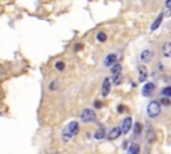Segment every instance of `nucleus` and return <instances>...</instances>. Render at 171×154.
Segmentation results:
<instances>
[{
	"label": "nucleus",
	"mask_w": 171,
	"mask_h": 154,
	"mask_svg": "<svg viewBox=\"0 0 171 154\" xmlns=\"http://www.w3.org/2000/svg\"><path fill=\"white\" fill-rule=\"evenodd\" d=\"M79 133V123L78 122H70V123L67 125V127L64 129L63 132V135H62V139H63V142H68L71 138H74L75 135H78Z\"/></svg>",
	"instance_id": "f257e3e1"
},
{
	"label": "nucleus",
	"mask_w": 171,
	"mask_h": 154,
	"mask_svg": "<svg viewBox=\"0 0 171 154\" xmlns=\"http://www.w3.org/2000/svg\"><path fill=\"white\" fill-rule=\"evenodd\" d=\"M162 111V105L159 103L158 101H151L149 105H147V115L150 118H156L158 115H161Z\"/></svg>",
	"instance_id": "f03ea898"
},
{
	"label": "nucleus",
	"mask_w": 171,
	"mask_h": 154,
	"mask_svg": "<svg viewBox=\"0 0 171 154\" xmlns=\"http://www.w3.org/2000/svg\"><path fill=\"white\" fill-rule=\"evenodd\" d=\"M80 119L83 122H86V123L94 122V121H96V114H95V111L91 109H84L80 114Z\"/></svg>",
	"instance_id": "7ed1b4c3"
},
{
	"label": "nucleus",
	"mask_w": 171,
	"mask_h": 154,
	"mask_svg": "<svg viewBox=\"0 0 171 154\" xmlns=\"http://www.w3.org/2000/svg\"><path fill=\"white\" fill-rule=\"evenodd\" d=\"M120 129H122V134H128V132L132 129V119H131V117H127V118L123 119Z\"/></svg>",
	"instance_id": "20e7f679"
},
{
	"label": "nucleus",
	"mask_w": 171,
	"mask_h": 154,
	"mask_svg": "<svg viewBox=\"0 0 171 154\" xmlns=\"http://www.w3.org/2000/svg\"><path fill=\"white\" fill-rule=\"evenodd\" d=\"M111 90V79L110 78H104L103 79V84H102V95L107 96L110 94Z\"/></svg>",
	"instance_id": "39448f33"
},
{
	"label": "nucleus",
	"mask_w": 171,
	"mask_h": 154,
	"mask_svg": "<svg viewBox=\"0 0 171 154\" xmlns=\"http://www.w3.org/2000/svg\"><path fill=\"white\" fill-rule=\"evenodd\" d=\"M120 135H122V129L118 126V127H114V129L110 130V133H108L107 138L110 139V141H114V139H116L118 137H120Z\"/></svg>",
	"instance_id": "423d86ee"
},
{
	"label": "nucleus",
	"mask_w": 171,
	"mask_h": 154,
	"mask_svg": "<svg viewBox=\"0 0 171 154\" xmlns=\"http://www.w3.org/2000/svg\"><path fill=\"white\" fill-rule=\"evenodd\" d=\"M154 90H155V83H152V82H149V83L144 84L143 90H142V93H143L144 96H149L151 94L154 93Z\"/></svg>",
	"instance_id": "0eeeda50"
},
{
	"label": "nucleus",
	"mask_w": 171,
	"mask_h": 154,
	"mask_svg": "<svg viewBox=\"0 0 171 154\" xmlns=\"http://www.w3.org/2000/svg\"><path fill=\"white\" fill-rule=\"evenodd\" d=\"M138 75H139V82H144L147 79V67L146 66H139L138 67Z\"/></svg>",
	"instance_id": "6e6552de"
},
{
	"label": "nucleus",
	"mask_w": 171,
	"mask_h": 154,
	"mask_svg": "<svg viewBox=\"0 0 171 154\" xmlns=\"http://www.w3.org/2000/svg\"><path fill=\"white\" fill-rule=\"evenodd\" d=\"M116 62H118V58H116L115 54H110V55H107L106 58H104V66L111 67L114 63H116Z\"/></svg>",
	"instance_id": "1a4fd4ad"
},
{
	"label": "nucleus",
	"mask_w": 171,
	"mask_h": 154,
	"mask_svg": "<svg viewBox=\"0 0 171 154\" xmlns=\"http://www.w3.org/2000/svg\"><path fill=\"white\" fill-rule=\"evenodd\" d=\"M152 56H154V54H152V51H150V50H144V51H142V54H141V59L144 63L150 62L151 59H152Z\"/></svg>",
	"instance_id": "9d476101"
},
{
	"label": "nucleus",
	"mask_w": 171,
	"mask_h": 154,
	"mask_svg": "<svg viewBox=\"0 0 171 154\" xmlns=\"http://www.w3.org/2000/svg\"><path fill=\"white\" fill-rule=\"evenodd\" d=\"M147 142H150V144H154L155 142V139H156V134L155 132H154V129L152 127H149V130H147Z\"/></svg>",
	"instance_id": "9b49d317"
},
{
	"label": "nucleus",
	"mask_w": 171,
	"mask_h": 154,
	"mask_svg": "<svg viewBox=\"0 0 171 154\" xmlns=\"http://www.w3.org/2000/svg\"><path fill=\"white\" fill-rule=\"evenodd\" d=\"M162 52H163L164 56H167V58H171V42H166V43L163 44Z\"/></svg>",
	"instance_id": "f8f14e48"
},
{
	"label": "nucleus",
	"mask_w": 171,
	"mask_h": 154,
	"mask_svg": "<svg viewBox=\"0 0 171 154\" xmlns=\"http://www.w3.org/2000/svg\"><path fill=\"white\" fill-rule=\"evenodd\" d=\"M162 20H163V13H161V15H158V18L155 19V22L151 24V31H155V30H158V27L161 25V23Z\"/></svg>",
	"instance_id": "ddd939ff"
},
{
	"label": "nucleus",
	"mask_w": 171,
	"mask_h": 154,
	"mask_svg": "<svg viewBox=\"0 0 171 154\" xmlns=\"http://www.w3.org/2000/svg\"><path fill=\"white\" fill-rule=\"evenodd\" d=\"M94 137H95V139H102L106 137V133H104V129L103 127H100L99 130H96L95 134H94Z\"/></svg>",
	"instance_id": "4468645a"
},
{
	"label": "nucleus",
	"mask_w": 171,
	"mask_h": 154,
	"mask_svg": "<svg viewBox=\"0 0 171 154\" xmlns=\"http://www.w3.org/2000/svg\"><path fill=\"white\" fill-rule=\"evenodd\" d=\"M132 127H134V135L135 137H138L139 134L142 133V129H143V127H142V123H139V122H136Z\"/></svg>",
	"instance_id": "2eb2a0df"
},
{
	"label": "nucleus",
	"mask_w": 171,
	"mask_h": 154,
	"mask_svg": "<svg viewBox=\"0 0 171 154\" xmlns=\"http://www.w3.org/2000/svg\"><path fill=\"white\" fill-rule=\"evenodd\" d=\"M120 71H122V66L118 63V62H116V63H114L112 66H111V73H112V74H119Z\"/></svg>",
	"instance_id": "dca6fc26"
},
{
	"label": "nucleus",
	"mask_w": 171,
	"mask_h": 154,
	"mask_svg": "<svg viewBox=\"0 0 171 154\" xmlns=\"http://www.w3.org/2000/svg\"><path fill=\"white\" fill-rule=\"evenodd\" d=\"M96 40L100 42V43L106 42V40H107V34H104V32H98V34H96Z\"/></svg>",
	"instance_id": "f3484780"
},
{
	"label": "nucleus",
	"mask_w": 171,
	"mask_h": 154,
	"mask_svg": "<svg viewBox=\"0 0 171 154\" xmlns=\"http://www.w3.org/2000/svg\"><path fill=\"white\" fill-rule=\"evenodd\" d=\"M128 154H139V145H136V144L131 145L130 150H128Z\"/></svg>",
	"instance_id": "a211bd4d"
},
{
	"label": "nucleus",
	"mask_w": 171,
	"mask_h": 154,
	"mask_svg": "<svg viewBox=\"0 0 171 154\" xmlns=\"http://www.w3.org/2000/svg\"><path fill=\"white\" fill-rule=\"evenodd\" d=\"M162 94H163V96H166V98H171V86L164 87L163 90H162Z\"/></svg>",
	"instance_id": "6ab92c4d"
},
{
	"label": "nucleus",
	"mask_w": 171,
	"mask_h": 154,
	"mask_svg": "<svg viewBox=\"0 0 171 154\" xmlns=\"http://www.w3.org/2000/svg\"><path fill=\"white\" fill-rule=\"evenodd\" d=\"M114 75V78H112V81H114V83L115 84H119L122 82V73H119V74H112Z\"/></svg>",
	"instance_id": "aec40b11"
},
{
	"label": "nucleus",
	"mask_w": 171,
	"mask_h": 154,
	"mask_svg": "<svg viewBox=\"0 0 171 154\" xmlns=\"http://www.w3.org/2000/svg\"><path fill=\"white\" fill-rule=\"evenodd\" d=\"M55 67H56V70H58V71H63V70H64V67H65V64H64V62L59 61V62H56Z\"/></svg>",
	"instance_id": "412c9836"
},
{
	"label": "nucleus",
	"mask_w": 171,
	"mask_h": 154,
	"mask_svg": "<svg viewBox=\"0 0 171 154\" xmlns=\"http://www.w3.org/2000/svg\"><path fill=\"white\" fill-rule=\"evenodd\" d=\"M58 87H59V82H58V81H52V82H51V84H50V87H48V88H50L51 91H54V90H56V88H58Z\"/></svg>",
	"instance_id": "4be33fe9"
},
{
	"label": "nucleus",
	"mask_w": 171,
	"mask_h": 154,
	"mask_svg": "<svg viewBox=\"0 0 171 154\" xmlns=\"http://www.w3.org/2000/svg\"><path fill=\"white\" fill-rule=\"evenodd\" d=\"M159 103H161V105H164V106H170V105H171V101H170L169 98H166V96H164V98L161 99V102H159Z\"/></svg>",
	"instance_id": "5701e85b"
},
{
	"label": "nucleus",
	"mask_w": 171,
	"mask_h": 154,
	"mask_svg": "<svg viewBox=\"0 0 171 154\" xmlns=\"http://www.w3.org/2000/svg\"><path fill=\"white\" fill-rule=\"evenodd\" d=\"M94 106H95L96 109H100V107L103 106V103H102V102H99V101H95V103H94Z\"/></svg>",
	"instance_id": "b1692460"
},
{
	"label": "nucleus",
	"mask_w": 171,
	"mask_h": 154,
	"mask_svg": "<svg viewBox=\"0 0 171 154\" xmlns=\"http://www.w3.org/2000/svg\"><path fill=\"white\" fill-rule=\"evenodd\" d=\"M82 47H83V46H82V44H76L75 47H74V50H75V51H78V50H80Z\"/></svg>",
	"instance_id": "393cba45"
},
{
	"label": "nucleus",
	"mask_w": 171,
	"mask_h": 154,
	"mask_svg": "<svg viewBox=\"0 0 171 154\" xmlns=\"http://www.w3.org/2000/svg\"><path fill=\"white\" fill-rule=\"evenodd\" d=\"M170 5H171V0H166V7L170 8Z\"/></svg>",
	"instance_id": "a878e982"
},
{
	"label": "nucleus",
	"mask_w": 171,
	"mask_h": 154,
	"mask_svg": "<svg viewBox=\"0 0 171 154\" xmlns=\"http://www.w3.org/2000/svg\"><path fill=\"white\" fill-rule=\"evenodd\" d=\"M118 110H119V113H122V111H123V110H124V107H123V106H120V107H119V109H118Z\"/></svg>",
	"instance_id": "bb28decb"
}]
</instances>
